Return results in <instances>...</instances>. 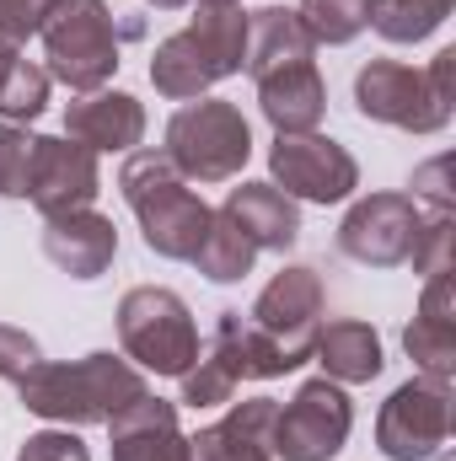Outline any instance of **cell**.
<instances>
[{
    "label": "cell",
    "instance_id": "1",
    "mask_svg": "<svg viewBox=\"0 0 456 461\" xmlns=\"http://www.w3.org/2000/svg\"><path fill=\"white\" fill-rule=\"evenodd\" d=\"M22 408L49 419V424H108L114 413H123L129 402L150 397L145 375L118 359V354H87V359H70V365H32L22 381Z\"/></svg>",
    "mask_w": 456,
    "mask_h": 461
},
{
    "label": "cell",
    "instance_id": "2",
    "mask_svg": "<svg viewBox=\"0 0 456 461\" xmlns=\"http://www.w3.org/2000/svg\"><path fill=\"white\" fill-rule=\"evenodd\" d=\"M118 194L129 199L134 221L145 230V247L172 263H188L215 221V210L188 188V177L172 167L167 150H129L118 167Z\"/></svg>",
    "mask_w": 456,
    "mask_h": 461
},
{
    "label": "cell",
    "instance_id": "3",
    "mask_svg": "<svg viewBox=\"0 0 456 461\" xmlns=\"http://www.w3.org/2000/svg\"><path fill=\"white\" fill-rule=\"evenodd\" d=\"M451 76L456 49H441L424 70L397 59H370L354 76V108L370 123H392L408 134H435L451 123Z\"/></svg>",
    "mask_w": 456,
    "mask_h": 461
},
{
    "label": "cell",
    "instance_id": "4",
    "mask_svg": "<svg viewBox=\"0 0 456 461\" xmlns=\"http://www.w3.org/2000/svg\"><path fill=\"white\" fill-rule=\"evenodd\" d=\"M43 59L49 76L70 92H103L118 70V27L103 0H49L43 11Z\"/></svg>",
    "mask_w": 456,
    "mask_h": 461
},
{
    "label": "cell",
    "instance_id": "5",
    "mask_svg": "<svg viewBox=\"0 0 456 461\" xmlns=\"http://www.w3.org/2000/svg\"><path fill=\"white\" fill-rule=\"evenodd\" d=\"M161 150L172 156V167L188 183H231L247 167V156H252V129H247L236 103L199 97V103L172 113Z\"/></svg>",
    "mask_w": 456,
    "mask_h": 461
},
{
    "label": "cell",
    "instance_id": "6",
    "mask_svg": "<svg viewBox=\"0 0 456 461\" xmlns=\"http://www.w3.org/2000/svg\"><path fill=\"white\" fill-rule=\"evenodd\" d=\"M118 344L150 375H188L199 359V328L183 295L161 285H140L118 301Z\"/></svg>",
    "mask_w": 456,
    "mask_h": 461
},
{
    "label": "cell",
    "instance_id": "7",
    "mask_svg": "<svg viewBox=\"0 0 456 461\" xmlns=\"http://www.w3.org/2000/svg\"><path fill=\"white\" fill-rule=\"evenodd\" d=\"M323 306H328L323 274L306 268V263H290V268H279V274L258 290L247 322L285 354L290 370H301V365L312 359V348H317V333H323Z\"/></svg>",
    "mask_w": 456,
    "mask_h": 461
},
{
    "label": "cell",
    "instance_id": "8",
    "mask_svg": "<svg viewBox=\"0 0 456 461\" xmlns=\"http://www.w3.org/2000/svg\"><path fill=\"white\" fill-rule=\"evenodd\" d=\"M451 440V381L414 375L376 413V446L387 461H430Z\"/></svg>",
    "mask_w": 456,
    "mask_h": 461
},
{
    "label": "cell",
    "instance_id": "9",
    "mask_svg": "<svg viewBox=\"0 0 456 461\" xmlns=\"http://www.w3.org/2000/svg\"><path fill=\"white\" fill-rule=\"evenodd\" d=\"M354 429V402L339 381H306L274 419V456L279 461H333Z\"/></svg>",
    "mask_w": 456,
    "mask_h": 461
},
{
    "label": "cell",
    "instance_id": "10",
    "mask_svg": "<svg viewBox=\"0 0 456 461\" xmlns=\"http://www.w3.org/2000/svg\"><path fill=\"white\" fill-rule=\"evenodd\" d=\"M269 172H274V188L290 194V199H306V204H339L360 188V167L354 156L343 150L339 140L328 134H274V150H269Z\"/></svg>",
    "mask_w": 456,
    "mask_h": 461
},
{
    "label": "cell",
    "instance_id": "11",
    "mask_svg": "<svg viewBox=\"0 0 456 461\" xmlns=\"http://www.w3.org/2000/svg\"><path fill=\"white\" fill-rule=\"evenodd\" d=\"M419 226H424V204L414 194H370L343 215L339 252L365 268H397L408 263Z\"/></svg>",
    "mask_w": 456,
    "mask_h": 461
},
{
    "label": "cell",
    "instance_id": "12",
    "mask_svg": "<svg viewBox=\"0 0 456 461\" xmlns=\"http://www.w3.org/2000/svg\"><path fill=\"white\" fill-rule=\"evenodd\" d=\"M97 194H103L97 150H87V145H76V140H49V134H38L32 177H27V199H32V210L49 221V215L92 210Z\"/></svg>",
    "mask_w": 456,
    "mask_h": 461
},
{
    "label": "cell",
    "instance_id": "13",
    "mask_svg": "<svg viewBox=\"0 0 456 461\" xmlns=\"http://www.w3.org/2000/svg\"><path fill=\"white\" fill-rule=\"evenodd\" d=\"M43 252L54 268H65L70 279H103L118 258V230L97 210H70V215H49L43 221Z\"/></svg>",
    "mask_w": 456,
    "mask_h": 461
},
{
    "label": "cell",
    "instance_id": "14",
    "mask_svg": "<svg viewBox=\"0 0 456 461\" xmlns=\"http://www.w3.org/2000/svg\"><path fill=\"white\" fill-rule=\"evenodd\" d=\"M108 435H114V461H194L188 435L178 429V402L161 397H140L114 413Z\"/></svg>",
    "mask_w": 456,
    "mask_h": 461
},
{
    "label": "cell",
    "instance_id": "15",
    "mask_svg": "<svg viewBox=\"0 0 456 461\" xmlns=\"http://www.w3.org/2000/svg\"><path fill=\"white\" fill-rule=\"evenodd\" d=\"M274 419H279L274 397L231 402V413L221 424H210L188 440L194 461H274Z\"/></svg>",
    "mask_w": 456,
    "mask_h": 461
},
{
    "label": "cell",
    "instance_id": "16",
    "mask_svg": "<svg viewBox=\"0 0 456 461\" xmlns=\"http://www.w3.org/2000/svg\"><path fill=\"white\" fill-rule=\"evenodd\" d=\"M408 359L419 365V375L430 381H451L456 375V306H451V274H435L419 295V317L403 333Z\"/></svg>",
    "mask_w": 456,
    "mask_h": 461
},
{
    "label": "cell",
    "instance_id": "17",
    "mask_svg": "<svg viewBox=\"0 0 456 461\" xmlns=\"http://www.w3.org/2000/svg\"><path fill=\"white\" fill-rule=\"evenodd\" d=\"M65 134L87 150H134L145 140V108L129 92H87L65 108Z\"/></svg>",
    "mask_w": 456,
    "mask_h": 461
},
{
    "label": "cell",
    "instance_id": "18",
    "mask_svg": "<svg viewBox=\"0 0 456 461\" xmlns=\"http://www.w3.org/2000/svg\"><path fill=\"white\" fill-rule=\"evenodd\" d=\"M258 108L274 123V134H312L328 113V86L317 65H285L258 81Z\"/></svg>",
    "mask_w": 456,
    "mask_h": 461
},
{
    "label": "cell",
    "instance_id": "19",
    "mask_svg": "<svg viewBox=\"0 0 456 461\" xmlns=\"http://www.w3.org/2000/svg\"><path fill=\"white\" fill-rule=\"evenodd\" d=\"M236 221V230L258 247V252H285L296 236H301V210L290 194H279L274 183H242L226 194V210Z\"/></svg>",
    "mask_w": 456,
    "mask_h": 461
},
{
    "label": "cell",
    "instance_id": "20",
    "mask_svg": "<svg viewBox=\"0 0 456 461\" xmlns=\"http://www.w3.org/2000/svg\"><path fill=\"white\" fill-rule=\"evenodd\" d=\"M312 54H317V43H312V32L301 27L296 11H285V5L247 11V65L242 70L252 81H263L285 65H312Z\"/></svg>",
    "mask_w": 456,
    "mask_h": 461
},
{
    "label": "cell",
    "instance_id": "21",
    "mask_svg": "<svg viewBox=\"0 0 456 461\" xmlns=\"http://www.w3.org/2000/svg\"><path fill=\"white\" fill-rule=\"evenodd\" d=\"M205 359H210L215 370H226L231 381H274V375H290L285 354L269 344L242 312H221L215 339H210V348H205Z\"/></svg>",
    "mask_w": 456,
    "mask_h": 461
},
{
    "label": "cell",
    "instance_id": "22",
    "mask_svg": "<svg viewBox=\"0 0 456 461\" xmlns=\"http://www.w3.org/2000/svg\"><path fill=\"white\" fill-rule=\"evenodd\" d=\"M150 81H156V92L172 97V103H199V97L221 81V70H215V59L199 49V38L183 27V32H172V38L156 43V54H150Z\"/></svg>",
    "mask_w": 456,
    "mask_h": 461
},
{
    "label": "cell",
    "instance_id": "23",
    "mask_svg": "<svg viewBox=\"0 0 456 461\" xmlns=\"http://www.w3.org/2000/svg\"><path fill=\"white\" fill-rule=\"evenodd\" d=\"M312 359H323L328 381H339V386L376 381V375H381V365H387V359H381V339H376V328H370V322H328V328L317 333Z\"/></svg>",
    "mask_w": 456,
    "mask_h": 461
},
{
    "label": "cell",
    "instance_id": "24",
    "mask_svg": "<svg viewBox=\"0 0 456 461\" xmlns=\"http://www.w3.org/2000/svg\"><path fill=\"white\" fill-rule=\"evenodd\" d=\"M188 32L215 59L221 81L226 76H242V65H247V11L242 5H199L194 22H188Z\"/></svg>",
    "mask_w": 456,
    "mask_h": 461
},
{
    "label": "cell",
    "instance_id": "25",
    "mask_svg": "<svg viewBox=\"0 0 456 461\" xmlns=\"http://www.w3.org/2000/svg\"><path fill=\"white\" fill-rule=\"evenodd\" d=\"M451 16V0H365V27L387 43H424Z\"/></svg>",
    "mask_w": 456,
    "mask_h": 461
},
{
    "label": "cell",
    "instance_id": "26",
    "mask_svg": "<svg viewBox=\"0 0 456 461\" xmlns=\"http://www.w3.org/2000/svg\"><path fill=\"white\" fill-rule=\"evenodd\" d=\"M252 258H258V247L236 230L231 215H215L210 230H205V241H199V252L188 258L205 279H215V285H236V279H247L252 274Z\"/></svg>",
    "mask_w": 456,
    "mask_h": 461
},
{
    "label": "cell",
    "instance_id": "27",
    "mask_svg": "<svg viewBox=\"0 0 456 461\" xmlns=\"http://www.w3.org/2000/svg\"><path fill=\"white\" fill-rule=\"evenodd\" d=\"M296 16L312 43H354L365 32V0H301Z\"/></svg>",
    "mask_w": 456,
    "mask_h": 461
},
{
    "label": "cell",
    "instance_id": "28",
    "mask_svg": "<svg viewBox=\"0 0 456 461\" xmlns=\"http://www.w3.org/2000/svg\"><path fill=\"white\" fill-rule=\"evenodd\" d=\"M43 103H49V70L32 65V59H16L11 76L0 81V118L5 123L11 118H38Z\"/></svg>",
    "mask_w": 456,
    "mask_h": 461
},
{
    "label": "cell",
    "instance_id": "29",
    "mask_svg": "<svg viewBox=\"0 0 456 461\" xmlns=\"http://www.w3.org/2000/svg\"><path fill=\"white\" fill-rule=\"evenodd\" d=\"M32 150H38V134H27L16 123H0V199H27Z\"/></svg>",
    "mask_w": 456,
    "mask_h": 461
},
{
    "label": "cell",
    "instance_id": "30",
    "mask_svg": "<svg viewBox=\"0 0 456 461\" xmlns=\"http://www.w3.org/2000/svg\"><path fill=\"white\" fill-rule=\"evenodd\" d=\"M451 241H456V221H451V215H424V226H419V241H414L408 263H414L424 279L451 274Z\"/></svg>",
    "mask_w": 456,
    "mask_h": 461
},
{
    "label": "cell",
    "instance_id": "31",
    "mask_svg": "<svg viewBox=\"0 0 456 461\" xmlns=\"http://www.w3.org/2000/svg\"><path fill=\"white\" fill-rule=\"evenodd\" d=\"M16 461H92L87 440L70 435V429H43V435H27Z\"/></svg>",
    "mask_w": 456,
    "mask_h": 461
},
{
    "label": "cell",
    "instance_id": "32",
    "mask_svg": "<svg viewBox=\"0 0 456 461\" xmlns=\"http://www.w3.org/2000/svg\"><path fill=\"white\" fill-rule=\"evenodd\" d=\"M32 365H43V348H38V339L32 333H22V328H5L0 322V381H22Z\"/></svg>",
    "mask_w": 456,
    "mask_h": 461
},
{
    "label": "cell",
    "instance_id": "33",
    "mask_svg": "<svg viewBox=\"0 0 456 461\" xmlns=\"http://www.w3.org/2000/svg\"><path fill=\"white\" fill-rule=\"evenodd\" d=\"M49 0H0V38L5 43H27L43 27Z\"/></svg>",
    "mask_w": 456,
    "mask_h": 461
},
{
    "label": "cell",
    "instance_id": "34",
    "mask_svg": "<svg viewBox=\"0 0 456 461\" xmlns=\"http://www.w3.org/2000/svg\"><path fill=\"white\" fill-rule=\"evenodd\" d=\"M451 156H435L430 167H419L414 172V199H430L435 204V215H451V204H456V194H451Z\"/></svg>",
    "mask_w": 456,
    "mask_h": 461
},
{
    "label": "cell",
    "instance_id": "35",
    "mask_svg": "<svg viewBox=\"0 0 456 461\" xmlns=\"http://www.w3.org/2000/svg\"><path fill=\"white\" fill-rule=\"evenodd\" d=\"M16 59H22V54H16V43H5V38H0V81L11 76V65H16Z\"/></svg>",
    "mask_w": 456,
    "mask_h": 461
},
{
    "label": "cell",
    "instance_id": "36",
    "mask_svg": "<svg viewBox=\"0 0 456 461\" xmlns=\"http://www.w3.org/2000/svg\"><path fill=\"white\" fill-rule=\"evenodd\" d=\"M145 5H156V11H183V5H194V0H145Z\"/></svg>",
    "mask_w": 456,
    "mask_h": 461
},
{
    "label": "cell",
    "instance_id": "37",
    "mask_svg": "<svg viewBox=\"0 0 456 461\" xmlns=\"http://www.w3.org/2000/svg\"><path fill=\"white\" fill-rule=\"evenodd\" d=\"M194 5H236V0H194Z\"/></svg>",
    "mask_w": 456,
    "mask_h": 461
}]
</instances>
